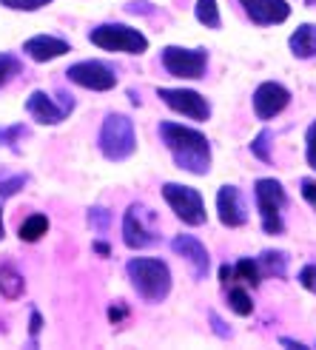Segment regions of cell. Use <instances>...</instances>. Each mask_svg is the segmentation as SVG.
I'll return each instance as SVG.
<instances>
[{
	"label": "cell",
	"instance_id": "obj_29",
	"mask_svg": "<svg viewBox=\"0 0 316 350\" xmlns=\"http://www.w3.org/2000/svg\"><path fill=\"white\" fill-rule=\"evenodd\" d=\"M89 222L94 225L97 231H105V228H109V211H105V208H92V211H89Z\"/></svg>",
	"mask_w": 316,
	"mask_h": 350
},
{
	"label": "cell",
	"instance_id": "obj_9",
	"mask_svg": "<svg viewBox=\"0 0 316 350\" xmlns=\"http://www.w3.org/2000/svg\"><path fill=\"white\" fill-rule=\"evenodd\" d=\"M66 77L75 85H83V89H92V92H109L117 85V75L100 60H83V63L68 66Z\"/></svg>",
	"mask_w": 316,
	"mask_h": 350
},
{
	"label": "cell",
	"instance_id": "obj_39",
	"mask_svg": "<svg viewBox=\"0 0 316 350\" xmlns=\"http://www.w3.org/2000/svg\"><path fill=\"white\" fill-rule=\"evenodd\" d=\"M6 237V228H3V208H0V239Z\"/></svg>",
	"mask_w": 316,
	"mask_h": 350
},
{
	"label": "cell",
	"instance_id": "obj_31",
	"mask_svg": "<svg viewBox=\"0 0 316 350\" xmlns=\"http://www.w3.org/2000/svg\"><path fill=\"white\" fill-rule=\"evenodd\" d=\"M305 143H308V163L316 171V122L308 129V139H305Z\"/></svg>",
	"mask_w": 316,
	"mask_h": 350
},
{
	"label": "cell",
	"instance_id": "obj_20",
	"mask_svg": "<svg viewBox=\"0 0 316 350\" xmlns=\"http://www.w3.org/2000/svg\"><path fill=\"white\" fill-rule=\"evenodd\" d=\"M21 68H23V63L17 60L12 51H0V89L9 85L17 75H21Z\"/></svg>",
	"mask_w": 316,
	"mask_h": 350
},
{
	"label": "cell",
	"instance_id": "obj_22",
	"mask_svg": "<svg viewBox=\"0 0 316 350\" xmlns=\"http://www.w3.org/2000/svg\"><path fill=\"white\" fill-rule=\"evenodd\" d=\"M228 305H231L234 313H239V317H248V313L254 310V302H251V296L245 293V291H231L228 293Z\"/></svg>",
	"mask_w": 316,
	"mask_h": 350
},
{
	"label": "cell",
	"instance_id": "obj_2",
	"mask_svg": "<svg viewBox=\"0 0 316 350\" xmlns=\"http://www.w3.org/2000/svg\"><path fill=\"white\" fill-rule=\"evenodd\" d=\"M129 279L134 291L143 296L146 302H163L168 291H171V271L163 259H148V256H137L129 262Z\"/></svg>",
	"mask_w": 316,
	"mask_h": 350
},
{
	"label": "cell",
	"instance_id": "obj_32",
	"mask_svg": "<svg viewBox=\"0 0 316 350\" xmlns=\"http://www.w3.org/2000/svg\"><path fill=\"white\" fill-rule=\"evenodd\" d=\"M302 197L316 208V183L313 180H302Z\"/></svg>",
	"mask_w": 316,
	"mask_h": 350
},
{
	"label": "cell",
	"instance_id": "obj_12",
	"mask_svg": "<svg viewBox=\"0 0 316 350\" xmlns=\"http://www.w3.org/2000/svg\"><path fill=\"white\" fill-rule=\"evenodd\" d=\"M245 14L251 17L256 26H274V23H282L288 21L291 6L285 0H239Z\"/></svg>",
	"mask_w": 316,
	"mask_h": 350
},
{
	"label": "cell",
	"instance_id": "obj_37",
	"mask_svg": "<svg viewBox=\"0 0 316 350\" xmlns=\"http://www.w3.org/2000/svg\"><path fill=\"white\" fill-rule=\"evenodd\" d=\"M282 345H285V347H293V350H305L302 342H293V339H282Z\"/></svg>",
	"mask_w": 316,
	"mask_h": 350
},
{
	"label": "cell",
	"instance_id": "obj_35",
	"mask_svg": "<svg viewBox=\"0 0 316 350\" xmlns=\"http://www.w3.org/2000/svg\"><path fill=\"white\" fill-rule=\"evenodd\" d=\"M211 322H214V330H217V334H220V336H231V334H228V330L222 327V322H220V319L214 317V313H211Z\"/></svg>",
	"mask_w": 316,
	"mask_h": 350
},
{
	"label": "cell",
	"instance_id": "obj_15",
	"mask_svg": "<svg viewBox=\"0 0 316 350\" xmlns=\"http://www.w3.org/2000/svg\"><path fill=\"white\" fill-rule=\"evenodd\" d=\"M26 111L38 122H43V126H57V122H63L68 114V109L57 106L46 92H31V97L26 100Z\"/></svg>",
	"mask_w": 316,
	"mask_h": 350
},
{
	"label": "cell",
	"instance_id": "obj_24",
	"mask_svg": "<svg viewBox=\"0 0 316 350\" xmlns=\"http://www.w3.org/2000/svg\"><path fill=\"white\" fill-rule=\"evenodd\" d=\"M262 265H265L271 273H276V276H285V254L265 251V254H262Z\"/></svg>",
	"mask_w": 316,
	"mask_h": 350
},
{
	"label": "cell",
	"instance_id": "obj_1",
	"mask_svg": "<svg viewBox=\"0 0 316 350\" xmlns=\"http://www.w3.org/2000/svg\"><path fill=\"white\" fill-rule=\"evenodd\" d=\"M160 137H163L166 148L174 154V163L180 168H185L191 174H208L211 146H208L205 134L188 129V126H177V122H163Z\"/></svg>",
	"mask_w": 316,
	"mask_h": 350
},
{
	"label": "cell",
	"instance_id": "obj_10",
	"mask_svg": "<svg viewBox=\"0 0 316 350\" xmlns=\"http://www.w3.org/2000/svg\"><path fill=\"white\" fill-rule=\"evenodd\" d=\"M160 100L168 109H174L177 114H185L191 120H208L211 114L208 100L191 89H160Z\"/></svg>",
	"mask_w": 316,
	"mask_h": 350
},
{
	"label": "cell",
	"instance_id": "obj_27",
	"mask_svg": "<svg viewBox=\"0 0 316 350\" xmlns=\"http://www.w3.org/2000/svg\"><path fill=\"white\" fill-rule=\"evenodd\" d=\"M268 139H271V134H268V131H262V134H256V139L251 143V151L259 157L262 163H268V160H271V154H268Z\"/></svg>",
	"mask_w": 316,
	"mask_h": 350
},
{
	"label": "cell",
	"instance_id": "obj_21",
	"mask_svg": "<svg viewBox=\"0 0 316 350\" xmlns=\"http://www.w3.org/2000/svg\"><path fill=\"white\" fill-rule=\"evenodd\" d=\"M197 21L208 29H220V12L217 0H197Z\"/></svg>",
	"mask_w": 316,
	"mask_h": 350
},
{
	"label": "cell",
	"instance_id": "obj_16",
	"mask_svg": "<svg viewBox=\"0 0 316 350\" xmlns=\"http://www.w3.org/2000/svg\"><path fill=\"white\" fill-rule=\"evenodd\" d=\"M217 211H220V222L228 228H239L245 225V208L239 200V191L234 185H222L217 194Z\"/></svg>",
	"mask_w": 316,
	"mask_h": 350
},
{
	"label": "cell",
	"instance_id": "obj_3",
	"mask_svg": "<svg viewBox=\"0 0 316 350\" xmlns=\"http://www.w3.org/2000/svg\"><path fill=\"white\" fill-rule=\"evenodd\" d=\"M137 148V137H134V122L126 114H109L103 120L100 129V151L105 160L122 163L129 160Z\"/></svg>",
	"mask_w": 316,
	"mask_h": 350
},
{
	"label": "cell",
	"instance_id": "obj_6",
	"mask_svg": "<svg viewBox=\"0 0 316 350\" xmlns=\"http://www.w3.org/2000/svg\"><path fill=\"white\" fill-rule=\"evenodd\" d=\"M154 222H157L154 211H148L143 205H131L126 211V217H122V242L134 251L148 248V245L157 242V237H160Z\"/></svg>",
	"mask_w": 316,
	"mask_h": 350
},
{
	"label": "cell",
	"instance_id": "obj_23",
	"mask_svg": "<svg viewBox=\"0 0 316 350\" xmlns=\"http://www.w3.org/2000/svg\"><path fill=\"white\" fill-rule=\"evenodd\" d=\"M234 276L242 279V282L259 285V268H256V262H251V259H239L237 268H234Z\"/></svg>",
	"mask_w": 316,
	"mask_h": 350
},
{
	"label": "cell",
	"instance_id": "obj_38",
	"mask_svg": "<svg viewBox=\"0 0 316 350\" xmlns=\"http://www.w3.org/2000/svg\"><path fill=\"white\" fill-rule=\"evenodd\" d=\"M94 251L105 256V254H109V245H105V242H97V245H94Z\"/></svg>",
	"mask_w": 316,
	"mask_h": 350
},
{
	"label": "cell",
	"instance_id": "obj_18",
	"mask_svg": "<svg viewBox=\"0 0 316 350\" xmlns=\"http://www.w3.org/2000/svg\"><path fill=\"white\" fill-rule=\"evenodd\" d=\"M23 276L17 273L12 265H0V293L6 296V299H17V296H23Z\"/></svg>",
	"mask_w": 316,
	"mask_h": 350
},
{
	"label": "cell",
	"instance_id": "obj_34",
	"mask_svg": "<svg viewBox=\"0 0 316 350\" xmlns=\"http://www.w3.org/2000/svg\"><path fill=\"white\" fill-rule=\"evenodd\" d=\"M122 317H126V308H111V310H109V319H111V322H120Z\"/></svg>",
	"mask_w": 316,
	"mask_h": 350
},
{
	"label": "cell",
	"instance_id": "obj_25",
	"mask_svg": "<svg viewBox=\"0 0 316 350\" xmlns=\"http://www.w3.org/2000/svg\"><path fill=\"white\" fill-rule=\"evenodd\" d=\"M29 183L26 174H17V177H9V180H0V200H6V197H14L17 191H21L23 185Z\"/></svg>",
	"mask_w": 316,
	"mask_h": 350
},
{
	"label": "cell",
	"instance_id": "obj_4",
	"mask_svg": "<svg viewBox=\"0 0 316 350\" xmlns=\"http://www.w3.org/2000/svg\"><path fill=\"white\" fill-rule=\"evenodd\" d=\"M89 40L105 51H126V55H143L148 49V40L143 31L122 23H105L89 31Z\"/></svg>",
	"mask_w": 316,
	"mask_h": 350
},
{
	"label": "cell",
	"instance_id": "obj_33",
	"mask_svg": "<svg viewBox=\"0 0 316 350\" xmlns=\"http://www.w3.org/2000/svg\"><path fill=\"white\" fill-rule=\"evenodd\" d=\"M40 327H43V319H40V313L34 310V313H31V319H29V334H31V336H38V334H40Z\"/></svg>",
	"mask_w": 316,
	"mask_h": 350
},
{
	"label": "cell",
	"instance_id": "obj_17",
	"mask_svg": "<svg viewBox=\"0 0 316 350\" xmlns=\"http://www.w3.org/2000/svg\"><path fill=\"white\" fill-rule=\"evenodd\" d=\"M291 51L300 60H308L316 55V26L313 23H302L291 34Z\"/></svg>",
	"mask_w": 316,
	"mask_h": 350
},
{
	"label": "cell",
	"instance_id": "obj_26",
	"mask_svg": "<svg viewBox=\"0 0 316 350\" xmlns=\"http://www.w3.org/2000/svg\"><path fill=\"white\" fill-rule=\"evenodd\" d=\"M6 9H14V12H38L43 6H49L51 0H0Z\"/></svg>",
	"mask_w": 316,
	"mask_h": 350
},
{
	"label": "cell",
	"instance_id": "obj_13",
	"mask_svg": "<svg viewBox=\"0 0 316 350\" xmlns=\"http://www.w3.org/2000/svg\"><path fill=\"white\" fill-rule=\"evenodd\" d=\"M72 46L60 38H51V34H38V38H29L23 43V55H29L34 63H49V60H57L63 55H68Z\"/></svg>",
	"mask_w": 316,
	"mask_h": 350
},
{
	"label": "cell",
	"instance_id": "obj_36",
	"mask_svg": "<svg viewBox=\"0 0 316 350\" xmlns=\"http://www.w3.org/2000/svg\"><path fill=\"white\" fill-rule=\"evenodd\" d=\"M220 276H222V282H231V276H234V268L222 265V268H220Z\"/></svg>",
	"mask_w": 316,
	"mask_h": 350
},
{
	"label": "cell",
	"instance_id": "obj_14",
	"mask_svg": "<svg viewBox=\"0 0 316 350\" xmlns=\"http://www.w3.org/2000/svg\"><path fill=\"white\" fill-rule=\"evenodd\" d=\"M171 248H174V254L177 256H183L188 265H191V273H194L197 279H202L205 276V271H208V251H205V245L200 242V239H194V237H188V234H183V237H177L171 242Z\"/></svg>",
	"mask_w": 316,
	"mask_h": 350
},
{
	"label": "cell",
	"instance_id": "obj_19",
	"mask_svg": "<svg viewBox=\"0 0 316 350\" xmlns=\"http://www.w3.org/2000/svg\"><path fill=\"white\" fill-rule=\"evenodd\" d=\"M46 231H49V219L43 214H34V217L21 222V231H17V237H21V242H38Z\"/></svg>",
	"mask_w": 316,
	"mask_h": 350
},
{
	"label": "cell",
	"instance_id": "obj_7",
	"mask_svg": "<svg viewBox=\"0 0 316 350\" xmlns=\"http://www.w3.org/2000/svg\"><path fill=\"white\" fill-rule=\"evenodd\" d=\"M163 197H166V202L171 205V211L177 214L185 225H202V222H205V205H202V197L197 194L194 188L168 183V185L163 188Z\"/></svg>",
	"mask_w": 316,
	"mask_h": 350
},
{
	"label": "cell",
	"instance_id": "obj_30",
	"mask_svg": "<svg viewBox=\"0 0 316 350\" xmlns=\"http://www.w3.org/2000/svg\"><path fill=\"white\" fill-rule=\"evenodd\" d=\"M300 285L308 288L311 293H316V265H305L300 271Z\"/></svg>",
	"mask_w": 316,
	"mask_h": 350
},
{
	"label": "cell",
	"instance_id": "obj_5",
	"mask_svg": "<svg viewBox=\"0 0 316 350\" xmlns=\"http://www.w3.org/2000/svg\"><path fill=\"white\" fill-rule=\"evenodd\" d=\"M254 197H256V208H259V217H262V228L265 234H282V211L285 205V191L276 180H259L254 188Z\"/></svg>",
	"mask_w": 316,
	"mask_h": 350
},
{
	"label": "cell",
	"instance_id": "obj_8",
	"mask_svg": "<svg viewBox=\"0 0 316 350\" xmlns=\"http://www.w3.org/2000/svg\"><path fill=\"white\" fill-rule=\"evenodd\" d=\"M205 63L208 55L205 49H180V46H168L163 51V66L166 72L174 77H188V80H197L205 72Z\"/></svg>",
	"mask_w": 316,
	"mask_h": 350
},
{
	"label": "cell",
	"instance_id": "obj_40",
	"mask_svg": "<svg viewBox=\"0 0 316 350\" xmlns=\"http://www.w3.org/2000/svg\"><path fill=\"white\" fill-rule=\"evenodd\" d=\"M308 3H311V6H313V3H316V0H308Z\"/></svg>",
	"mask_w": 316,
	"mask_h": 350
},
{
	"label": "cell",
	"instance_id": "obj_28",
	"mask_svg": "<svg viewBox=\"0 0 316 350\" xmlns=\"http://www.w3.org/2000/svg\"><path fill=\"white\" fill-rule=\"evenodd\" d=\"M29 131L23 129V126H9V129H0V146H12L14 139H21V137H26Z\"/></svg>",
	"mask_w": 316,
	"mask_h": 350
},
{
	"label": "cell",
	"instance_id": "obj_11",
	"mask_svg": "<svg viewBox=\"0 0 316 350\" xmlns=\"http://www.w3.org/2000/svg\"><path fill=\"white\" fill-rule=\"evenodd\" d=\"M288 103H291V94H288L285 85H279V83H262L254 92V111L259 120L276 117Z\"/></svg>",
	"mask_w": 316,
	"mask_h": 350
}]
</instances>
